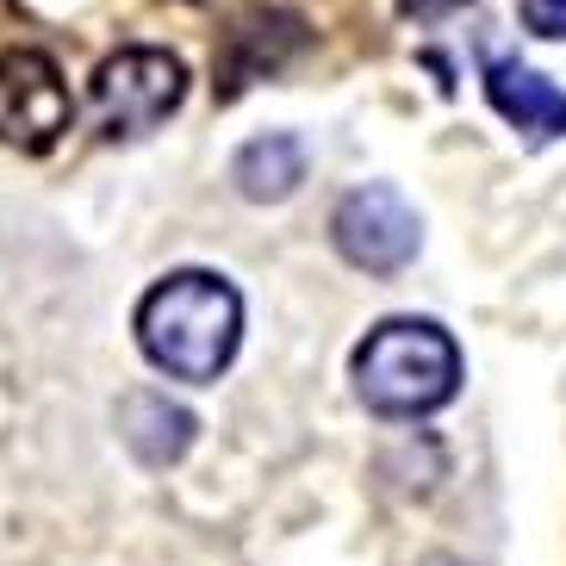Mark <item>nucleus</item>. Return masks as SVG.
I'll return each mask as SVG.
<instances>
[{
	"mask_svg": "<svg viewBox=\"0 0 566 566\" xmlns=\"http://www.w3.org/2000/svg\"><path fill=\"white\" fill-rule=\"evenodd\" d=\"M417 566H461L454 554H430V560H417Z\"/></svg>",
	"mask_w": 566,
	"mask_h": 566,
	"instance_id": "nucleus-11",
	"label": "nucleus"
},
{
	"mask_svg": "<svg viewBox=\"0 0 566 566\" xmlns=\"http://www.w3.org/2000/svg\"><path fill=\"white\" fill-rule=\"evenodd\" d=\"M243 343V293L212 268H175L137 300V349L156 374L212 386Z\"/></svg>",
	"mask_w": 566,
	"mask_h": 566,
	"instance_id": "nucleus-1",
	"label": "nucleus"
},
{
	"mask_svg": "<svg viewBox=\"0 0 566 566\" xmlns=\"http://www.w3.org/2000/svg\"><path fill=\"white\" fill-rule=\"evenodd\" d=\"M485 94L511 118L523 137H566V94L548 82V75H535L530 63H516V56H492L485 63Z\"/></svg>",
	"mask_w": 566,
	"mask_h": 566,
	"instance_id": "nucleus-6",
	"label": "nucleus"
},
{
	"mask_svg": "<svg viewBox=\"0 0 566 566\" xmlns=\"http://www.w3.org/2000/svg\"><path fill=\"white\" fill-rule=\"evenodd\" d=\"M305 163H312V156H305V144L293 132H268V137H250V144L237 150L231 181H237L243 200L274 206V200H286V193H300Z\"/></svg>",
	"mask_w": 566,
	"mask_h": 566,
	"instance_id": "nucleus-8",
	"label": "nucleus"
},
{
	"mask_svg": "<svg viewBox=\"0 0 566 566\" xmlns=\"http://www.w3.org/2000/svg\"><path fill=\"white\" fill-rule=\"evenodd\" d=\"M399 7H405V19H449L461 7H473V0H399Z\"/></svg>",
	"mask_w": 566,
	"mask_h": 566,
	"instance_id": "nucleus-10",
	"label": "nucleus"
},
{
	"mask_svg": "<svg viewBox=\"0 0 566 566\" xmlns=\"http://www.w3.org/2000/svg\"><path fill=\"white\" fill-rule=\"evenodd\" d=\"M187 101V69L181 56L150 51V44H132V51L106 56L94 69V87H87V106H94V125L106 137H144L156 125L181 113Z\"/></svg>",
	"mask_w": 566,
	"mask_h": 566,
	"instance_id": "nucleus-3",
	"label": "nucleus"
},
{
	"mask_svg": "<svg viewBox=\"0 0 566 566\" xmlns=\"http://www.w3.org/2000/svg\"><path fill=\"white\" fill-rule=\"evenodd\" d=\"M461 392V349L430 317H386L355 349V399L374 417H430Z\"/></svg>",
	"mask_w": 566,
	"mask_h": 566,
	"instance_id": "nucleus-2",
	"label": "nucleus"
},
{
	"mask_svg": "<svg viewBox=\"0 0 566 566\" xmlns=\"http://www.w3.org/2000/svg\"><path fill=\"white\" fill-rule=\"evenodd\" d=\"M193 430H200L193 411L175 405L168 392H132V399L118 405V436H125V449L144 467H175L193 449Z\"/></svg>",
	"mask_w": 566,
	"mask_h": 566,
	"instance_id": "nucleus-7",
	"label": "nucleus"
},
{
	"mask_svg": "<svg viewBox=\"0 0 566 566\" xmlns=\"http://www.w3.org/2000/svg\"><path fill=\"white\" fill-rule=\"evenodd\" d=\"M523 25H530L535 38L566 44V0H523Z\"/></svg>",
	"mask_w": 566,
	"mask_h": 566,
	"instance_id": "nucleus-9",
	"label": "nucleus"
},
{
	"mask_svg": "<svg viewBox=\"0 0 566 566\" xmlns=\"http://www.w3.org/2000/svg\"><path fill=\"white\" fill-rule=\"evenodd\" d=\"M331 243L361 274H399L423 250V218L411 212L399 187L367 181L355 193H343V206L331 212Z\"/></svg>",
	"mask_w": 566,
	"mask_h": 566,
	"instance_id": "nucleus-4",
	"label": "nucleus"
},
{
	"mask_svg": "<svg viewBox=\"0 0 566 566\" xmlns=\"http://www.w3.org/2000/svg\"><path fill=\"white\" fill-rule=\"evenodd\" d=\"M75 125V94L44 51H0V144L44 156Z\"/></svg>",
	"mask_w": 566,
	"mask_h": 566,
	"instance_id": "nucleus-5",
	"label": "nucleus"
}]
</instances>
